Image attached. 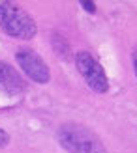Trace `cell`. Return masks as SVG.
<instances>
[{
	"label": "cell",
	"mask_w": 137,
	"mask_h": 153,
	"mask_svg": "<svg viewBox=\"0 0 137 153\" xmlns=\"http://www.w3.org/2000/svg\"><path fill=\"white\" fill-rule=\"evenodd\" d=\"M75 64H77L79 73L85 76V80L90 88L98 94H105L109 88L107 84V75H105L103 67L100 65V62L87 51H79L75 56Z\"/></svg>",
	"instance_id": "cell-3"
},
{
	"label": "cell",
	"mask_w": 137,
	"mask_h": 153,
	"mask_svg": "<svg viewBox=\"0 0 137 153\" xmlns=\"http://www.w3.org/2000/svg\"><path fill=\"white\" fill-rule=\"evenodd\" d=\"M58 142L68 153H107L92 131L77 123H66L60 127Z\"/></svg>",
	"instance_id": "cell-1"
},
{
	"label": "cell",
	"mask_w": 137,
	"mask_h": 153,
	"mask_svg": "<svg viewBox=\"0 0 137 153\" xmlns=\"http://www.w3.org/2000/svg\"><path fill=\"white\" fill-rule=\"evenodd\" d=\"M0 88L6 90L8 94H19L25 90L23 76L6 62H0Z\"/></svg>",
	"instance_id": "cell-5"
},
{
	"label": "cell",
	"mask_w": 137,
	"mask_h": 153,
	"mask_svg": "<svg viewBox=\"0 0 137 153\" xmlns=\"http://www.w3.org/2000/svg\"><path fill=\"white\" fill-rule=\"evenodd\" d=\"M81 6L85 7L87 11H90V13H92V11H96V4H94V2H81Z\"/></svg>",
	"instance_id": "cell-7"
},
{
	"label": "cell",
	"mask_w": 137,
	"mask_h": 153,
	"mask_svg": "<svg viewBox=\"0 0 137 153\" xmlns=\"http://www.w3.org/2000/svg\"><path fill=\"white\" fill-rule=\"evenodd\" d=\"M0 28L8 36L19 37V39H32L38 30L32 17L11 2L0 4Z\"/></svg>",
	"instance_id": "cell-2"
},
{
	"label": "cell",
	"mask_w": 137,
	"mask_h": 153,
	"mask_svg": "<svg viewBox=\"0 0 137 153\" xmlns=\"http://www.w3.org/2000/svg\"><path fill=\"white\" fill-rule=\"evenodd\" d=\"M8 142H10V136H8L6 131H2V129H0V148H4Z\"/></svg>",
	"instance_id": "cell-6"
},
{
	"label": "cell",
	"mask_w": 137,
	"mask_h": 153,
	"mask_svg": "<svg viewBox=\"0 0 137 153\" xmlns=\"http://www.w3.org/2000/svg\"><path fill=\"white\" fill-rule=\"evenodd\" d=\"M133 67H135V75H137V52L133 54Z\"/></svg>",
	"instance_id": "cell-8"
},
{
	"label": "cell",
	"mask_w": 137,
	"mask_h": 153,
	"mask_svg": "<svg viewBox=\"0 0 137 153\" xmlns=\"http://www.w3.org/2000/svg\"><path fill=\"white\" fill-rule=\"evenodd\" d=\"M15 58H17V64L23 67V71H25L34 82H38V84L49 82V79H51L49 67L38 52L30 51V49H21V51H17Z\"/></svg>",
	"instance_id": "cell-4"
}]
</instances>
